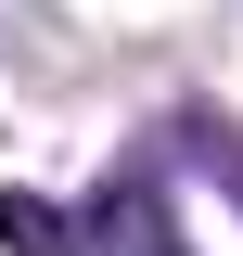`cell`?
<instances>
[{
    "label": "cell",
    "instance_id": "1",
    "mask_svg": "<svg viewBox=\"0 0 243 256\" xmlns=\"http://www.w3.org/2000/svg\"><path fill=\"white\" fill-rule=\"evenodd\" d=\"M0 244H26V256H64V230L38 218V205H13V192H0Z\"/></svg>",
    "mask_w": 243,
    "mask_h": 256
},
{
    "label": "cell",
    "instance_id": "2",
    "mask_svg": "<svg viewBox=\"0 0 243 256\" xmlns=\"http://www.w3.org/2000/svg\"><path fill=\"white\" fill-rule=\"evenodd\" d=\"M154 256H180V244H154Z\"/></svg>",
    "mask_w": 243,
    "mask_h": 256
}]
</instances>
